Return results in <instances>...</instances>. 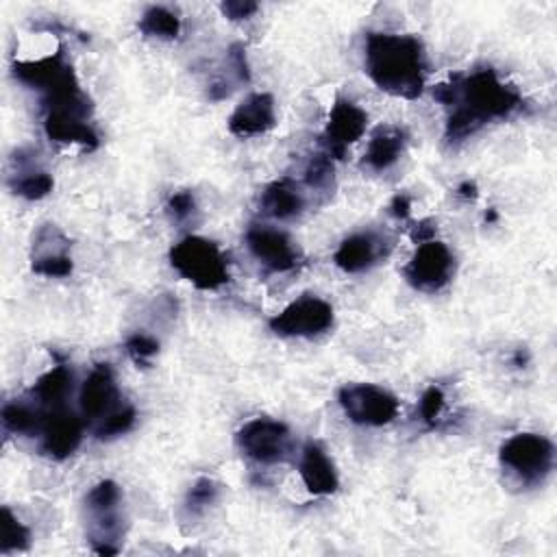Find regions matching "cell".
Masks as SVG:
<instances>
[{
  "mask_svg": "<svg viewBox=\"0 0 557 557\" xmlns=\"http://www.w3.org/2000/svg\"><path fill=\"white\" fill-rule=\"evenodd\" d=\"M435 98L453 109L444 131L450 144L468 139L492 120L511 115L522 102L518 89L503 83L492 67L453 76L435 87Z\"/></svg>",
  "mask_w": 557,
  "mask_h": 557,
  "instance_id": "obj_1",
  "label": "cell"
},
{
  "mask_svg": "<svg viewBox=\"0 0 557 557\" xmlns=\"http://www.w3.org/2000/svg\"><path fill=\"white\" fill-rule=\"evenodd\" d=\"M366 72L385 94L413 100L424 89V48L413 35L368 33Z\"/></svg>",
  "mask_w": 557,
  "mask_h": 557,
  "instance_id": "obj_2",
  "label": "cell"
},
{
  "mask_svg": "<svg viewBox=\"0 0 557 557\" xmlns=\"http://www.w3.org/2000/svg\"><path fill=\"white\" fill-rule=\"evenodd\" d=\"M170 265L202 292H215L228 283L226 257L218 244L198 235H187L172 246Z\"/></svg>",
  "mask_w": 557,
  "mask_h": 557,
  "instance_id": "obj_3",
  "label": "cell"
},
{
  "mask_svg": "<svg viewBox=\"0 0 557 557\" xmlns=\"http://www.w3.org/2000/svg\"><path fill=\"white\" fill-rule=\"evenodd\" d=\"M87 537L98 555H115L122 535V490L115 481L96 483L85 496Z\"/></svg>",
  "mask_w": 557,
  "mask_h": 557,
  "instance_id": "obj_4",
  "label": "cell"
},
{
  "mask_svg": "<svg viewBox=\"0 0 557 557\" xmlns=\"http://www.w3.org/2000/svg\"><path fill=\"white\" fill-rule=\"evenodd\" d=\"M500 466L522 485L542 483L555 463V446L537 433H516L498 450Z\"/></svg>",
  "mask_w": 557,
  "mask_h": 557,
  "instance_id": "obj_5",
  "label": "cell"
},
{
  "mask_svg": "<svg viewBox=\"0 0 557 557\" xmlns=\"http://www.w3.org/2000/svg\"><path fill=\"white\" fill-rule=\"evenodd\" d=\"M337 403L344 416L361 426H385L398 411V398L372 383H348L337 392Z\"/></svg>",
  "mask_w": 557,
  "mask_h": 557,
  "instance_id": "obj_6",
  "label": "cell"
},
{
  "mask_svg": "<svg viewBox=\"0 0 557 557\" xmlns=\"http://www.w3.org/2000/svg\"><path fill=\"white\" fill-rule=\"evenodd\" d=\"M242 455L261 466H274L289 459L294 444L287 424L270 418L248 420L235 435Z\"/></svg>",
  "mask_w": 557,
  "mask_h": 557,
  "instance_id": "obj_7",
  "label": "cell"
},
{
  "mask_svg": "<svg viewBox=\"0 0 557 557\" xmlns=\"http://www.w3.org/2000/svg\"><path fill=\"white\" fill-rule=\"evenodd\" d=\"M333 307L324 298L302 294L270 320V329L281 337H318L333 326Z\"/></svg>",
  "mask_w": 557,
  "mask_h": 557,
  "instance_id": "obj_8",
  "label": "cell"
},
{
  "mask_svg": "<svg viewBox=\"0 0 557 557\" xmlns=\"http://www.w3.org/2000/svg\"><path fill=\"white\" fill-rule=\"evenodd\" d=\"M13 74L20 83L39 89L44 100L81 91L76 74L63 52H54L37 61H17L13 65Z\"/></svg>",
  "mask_w": 557,
  "mask_h": 557,
  "instance_id": "obj_9",
  "label": "cell"
},
{
  "mask_svg": "<svg viewBox=\"0 0 557 557\" xmlns=\"http://www.w3.org/2000/svg\"><path fill=\"white\" fill-rule=\"evenodd\" d=\"M455 272V257L448 246L440 239H429L418 244L416 252L407 261L403 274L407 283L420 292L442 289Z\"/></svg>",
  "mask_w": 557,
  "mask_h": 557,
  "instance_id": "obj_10",
  "label": "cell"
},
{
  "mask_svg": "<svg viewBox=\"0 0 557 557\" xmlns=\"http://www.w3.org/2000/svg\"><path fill=\"white\" fill-rule=\"evenodd\" d=\"M250 255L270 272H287L298 265L300 252L292 237L278 228L255 224L246 231Z\"/></svg>",
  "mask_w": 557,
  "mask_h": 557,
  "instance_id": "obj_11",
  "label": "cell"
},
{
  "mask_svg": "<svg viewBox=\"0 0 557 557\" xmlns=\"http://www.w3.org/2000/svg\"><path fill=\"white\" fill-rule=\"evenodd\" d=\"M39 448L52 459L70 457L83 440V420L67 407L44 411L39 426Z\"/></svg>",
  "mask_w": 557,
  "mask_h": 557,
  "instance_id": "obj_12",
  "label": "cell"
},
{
  "mask_svg": "<svg viewBox=\"0 0 557 557\" xmlns=\"http://www.w3.org/2000/svg\"><path fill=\"white\" fill-rule=\"evenodd\" d=\"M368 126V113L348 98H337L331 107L326 128H324V146L329 157H342L350 144H355Z\"/></svg>",
  "mask_w": 557,
  "mask_h": 557,
  "instance_id": "obj_13",
  "label": "cell"
},
{
  "mask_svg": "<svg viewBox=\"0 0 557 557\" xmlns=\"http://www.w3.org/2000/svg\"><path fill=\"white\" fill-rule=\"evenodd\" d=\"M122 403L113 370L109 363H98L91 368L78 392V407L85 420L98 424Z\"/></svg>",
  "mask_w": 557,
  "mask_h": 557,
  "instance_id": "obj_14",
  "label": "cell"
},
{
  "mask_svg": "<svg viewBox=\"0 0 557 557\" xmlns=\"http://www.w3.org/2000/svg\"><path fill=\"white\" fill-rule=\"evenodd\" d=\"M33 272L48 278H61L72 272L70 242L54 224H44L33 239Z\"/></svg>",
  "mask_w": 557,
  "mask_h": 557,
  "instance_id": "obj_15",
  "label": "cell"
},
{
  "mask_svg": "<svg viewBox=\"0 0 557 557\" xmlns=\"http://www.w3.org/2000/svg\"><path fill=\"white\" fill-rule=\"evenodd\" d=\"M276 124V104L272 94L255 91L248 94L231 113L228 131L235 137L263 135Z\"/></svg>",
  "mask_w": 557,
  "mask_h": 557,
  "instance_id": "obj_16",
  "label": "cell"
},
{
  "mask_svg": "<svg viewBox=\"0 0 557 557\" xmlns=\"http://www.w3.org/2000/svg\"><path fill=\"white\" fill-rule=\"evenodd\" d=\"M87 115L89 113L76 109H46L44 131L52 141L81 144L85 150H94L98 146V135L87 122Z\"/></svg>",
  "mask_w": 557,
  "mask_h": 557,
  "instance_id": "obj_17",
  "label": "cell"
},
{
  "mask_svg": "<svg viewBox=\"0 0 557 557\" xmlns=\"http://www.w3.org/2000/svg\"><path fill=\"white\" fill-rule=\"evenodd\" d=\"M298 470L307 492L313 496H331L339 487V476L331 457L315 442H307L302 446Z\"/></svg>",
  "mask_w": 557,
  "mask_h": 557,
  "instance_id": "obj_18",
  "label": "cell"
},
{
  "mask_svg": "<svg viewBox=\"0 0 557 557\" xmlns=\"http://www.w3.org/2000/svg\"><path fill=\"white\" fill-rule=\"evenodd\" d=\"M383 239L370 231L366 233H352L337 246L333 261L339 270L346 274H359L370 270L374 263H379L383 252Z\"/></svg>",
  "mask_w": 557,
  "mask_h": 557,
  "instance_id": "obj_19",
  "label": "cell"
},
{
  "mask_svg": "<svg viewBox=\"0 0 557 557\" xmlns=\"http://www.w3.org/2000/svg\"><path fill=\"white\" fill-rule=\"evenodd\" d=\"M405 146H407V133L400 126H394V124L379 126L368 141L361 163L372 172H385L400 159V154L405 152Z\"/></svg>",
  "mask_w": 557,
  "mask_h": 557,
  "instance_id": "obj_20",
  "label": "cell"
},
{
  "mask_svg": "<svg viewBox=\"0 0 557 557\" xmlns=\"http://www.w3.org/2000/svg\"><path fill=\"white\" fill-rule=\"evenodd\" d=\"M72 385H74L72 370L65 363H59V366L50 368L48 372H44L35 381V385L30 389V398L44 411L65 407L67 396L72 394Z\"/></svg>",
  "mask_w": 557,
  "mask_h": 557,
  "instance_id": "obj_21",
  "label": "cell"
},
{
  "mask_svg": "<svg viewBox=\"0 0 557 557\" xmlns=\"http://www.w3.org/2000/svg\"><path fill=\"white\" fill-rule=\"evenodd\" d=\"M305 209V198L296 183L281 178L270 183L261 194V211L274 220H292Z\"/></svg>",
  "mask_w": 557,
  "mask_h": 557,
  "instance_id": "obj_22",
  "label": "cell"
},
{
  "mask_svg": "<svg viewBox=\"0 0 557 557\" xmlns=\"http://www.w3.org/2000/svg\"><path fill=\"white\" fill-rule=\"evenodd\" d=\"M13 161H17V168H15L11 187L17 196H22L26 200H39L52 191L54 181L46 170L33 165L30 161L26 163L22 159V152H20V157H13Z\"/></svg>",
  "mask_w": 557,
  "mask_h": 557,
  "instance_id": "obj_23",
  "label": "cell"
},
{
  "mask_svg": "<svg viewBox=\"0 0 557 557\" xmlns=\"http://www.w3.org/2000/svg\"><path fill=\"white\" fill-rule=\"evenodd\" d=\"M44 420V409L35 403L11 400L2 407V426L15 435H37Z\"/></svg>",
  "mask_w": 557,
  "mask_h": 557,
  "instance_id": "obj_24",
  "label": "cell"
},
{
  "mask_svg": "<svg viewBox=\"0 0 557 557\" xmlns=\"http://www.w3.org/2000/svg\"><path fill=\"white\" fill-rule=\"evenodd\" d=\"M139 33L154 39H174L181 33V17L168 7H148L137 24Z\"/></svg>",
  "mask_w": 557,
  "mask_h": 557,
  "instance_id": "obj_25",
  "label": "cell"
},
{
  "mask_svg": "<svg viewBox=\"0 0 557 557\" xmlns=\"http://www.w3.org/2000/svg\"><path fill=\"white\" fill-rule=\"evenodd\" d=\"M220 496V485L209 479L200 476L194 481V485L187 490L185 500H183V511L187 518H200Z\"/></svg>",
  "mask_w": 557,
  "mask_h": 557,
  "instance_id": "obj_26",
  "label": "cell"
},
{
  "mask_svg": "<svg viewBox=\"0 0 557 557\" xmlns=\"http://www.w3.org/2000/svg\"><path fill=\"white\" fill-rule=\"evenodd\" d=\"M135 407L128 403H120L109 416H104L98 424H94V435L98 440H113L128 433L135 424Z\"/></svg>",
  "mask_w": 557,
  "mask_h": 557,
  "instance_id": "obj_27",
  "label": "cell"
},
{
  "mask_svg": "<svg viewBox=\"0 0 557 557\" xmlns=\"http://www.w3.org/2000/svg\"><path fill=\"white\" fill-rule=\"evenodd\" d=\"M30 544L28 529L13 516L9 507H2L0 516V550L13 553V550H26Z\"/></svg>",
  "mask_w": 557,
  "mask_h": 557,
  "instance_id": "obj_28",
  "label": "cell"
},
{
  "mask_svg": "<svg viewBox=\"0 0 557 557\" xmlns=\"http://www.w3.org/2000/svg\"><path fill=\"white\" fill-rule=\"evenodd\" d=\"M305 183L311 189L326 191L333 187V161L326 152H318L309 159L305 168Z\"/></svg>",
  "mask_w": 557,
  "mask_h": 557,
  "instance_id": "obj_29",
  "label": "cell"
},
{
  "mask_svg": "<svg viewBox=\"0 0 557 557\" xmlns=\"http://www.w3.org/2000/svg\"><path fill=\"white\" fill-rule=\"evenodd\" d=\"M124 346L133 363H137V368H148L159 352V342L148 333H133Z\"/></svg>",
  "mask_w": 557,
  "mask_h": 557,
  "instance_id": "obj_30",
  "label": "cell"
},
{
  "mask_svg": "<svg viewBox=\"0 0 557 557\" xmlns=\"http://www.w3.org/2000/svg\"><path fill=\"white\" fill-rule=\"evenodd\" d=\"M444 392L437 387V385H431V387H426L424 389V394L420 396V418L426 422V424H431V426H435V422L440 420V416H442V411H444Z\"/></svg>",
  "mask_w": 557,
  "mask_h": 557,
  "instance_id": "obj_31",
  "label": "cell"
},
{
  "mask_svg": "<svg viewBox=\"0 0 557 557\" xmlns=\"http://www.w3.org/2000/svg\"><path fill=\"white\" fill-rule=\"evenodd\" d=\"M196 211V198L189 189H181L174 191L168 200V213L172 215V220L176 222H185L191 218V213Z\"/></svg>",
  "mask_w": 557,
  "mask_h": 557,
  "instance_id": "obj_32",
  "label": "cell"
},
{
  "mask_svg": "<svg viewBox=\"0 0 557 557\" xmlns=\"http://www.w3.org/2000/svg\"><path fill=\"white\" fill-rule=\"evenodd\" d=\"M220 11L224 13V17L237 22V20L252 17L259 11V4L250 2V0H228V2L220 4Z\"/></svg>",
  "mask_w": 557,
  "mask_h": 557,
  "instance_id": "obj_33",
  "label": "cell"
},
{
  "mask_svg": "<svg viewBox=\"0 0 557 557\" xmlns=\"http://www.w3.org/2000/svg\"><path fill=\"white\" fill-rule=\"evenodd\" d=\"M228 63H231V70L235 72L237 81H248V61H246V50L242 44H233L228 48Z\"/></svg>",
  "mask_w": 557,
  "mask_h": 557,
  "instance_id": "obj_34",
  "label": "cell"
},
{
  "mask_svg": "<svg viewBox=\"0 0 557 557\" xmlns=\"http://www.w3.org/2000/svg\"><path fill=\"white\" fill-rule=\"evenodd\" d=\"M389 211H392V215L398 218V220L409 218V213H411V198H409L407 194H396V196L392 198V202H389Z\"/></svg>",
  "mask_w": 557,
  "mask_h": 557,
  "instance_id": "obj_35",
  "label": "cell"
},
{
  "mask_svg": "<svg viewBox=\"0 0 557 557\" xmlns=\"http://www.w3.org/2000/svg\"><path fill=\"white\" fill-rule=\"evenodd\" d=\"M459 194H461L463 198H470V200H474L479 191H476V185H474V183L466 181V183H461V185H459Z\"/></svg>",
  "mask_w": 557,
  "mask_h": 557,
  "instance_id": "obj_36",
  "label": "cell"
}]
</instances>
